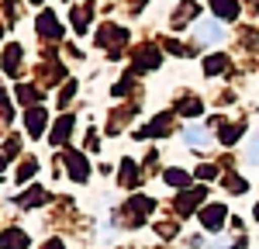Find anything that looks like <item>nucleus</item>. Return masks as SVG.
<instances>
[{
  "mask_svg": "<svg viewBox=\"0 0 259 249\" xmlns=\"http://www.w3.org/2000/svg\"><path fill=\"white\" fill-rule=\"evenodd\" d=\"M66 128H69V118L56 124V132H52V142H62V135H66Z\"/></svg>",
  "mask_w": 259,
  "mask_h": 249,
  "instance_id": "6",
  "label": "nucleus"
},
{
  "mask_svg": "<svg viewBox=\"0 0 259 249\" xmlns=\"http://www.w3.org/2000/svg\"><path fill=\"white\" fill-rule=\"evenodd\" d=\"M169 184H187V173H166Z\"/></svg>",
  "mask_w": 259,
  "mask_h": 249,
  "instance_id": "9",
  "label": "nucleus"
},
{
  "mask_svg": "<svg viewBox=\"0 0 259 249\" xmlns=\"http://www.w3.org/2000/svg\"><path fill=\"white\" fill-rule=\"evenodd\" d=\"M200 38H211V42L221 38V28L214 24V21H211V24H204V28H200Z\"/></svg>",
  "mask_w": 259,
  "mask_h": 249,
  "instance_id": "4",
  "label": "nucleus"
},
{
  "mask_svg": "<svg viewBox=\"0 0 259 249\" xmlns=\"http://www.w3.org/2000/svg\"><path fill=\"white\" fill-rule=\"evenodd\" d=\"M187 142H190V145H200V142H204V132H200V128H190V132H187Z\"/></svg>",
  "mask_w": 259,
  "mask_h": 249,
  "instance_id": "5",
  "label": "nucleus"
},
{
  "mask_svg": "<svg viewBox=\"0 0 259 249\" xmlns=\"http://www.w3.org/2000/svg\"><path fill=\"white\" fill-rule=\"evenodd\" d=\"M69 173H73L76 180H87V170H83V159H80V156H73V159H69Z\"/></svg>",
  "mask_w": 259,
  "mask_h": 249,
  "instance_id": "3",
  "label": "nucleus"
},
{
  "mask_svg": "<svg viewBox=\"0 0 259 249\" xmlns=\"http://www.w3.org/2000/svg\"><path fill=\"white\" fill-rule=\"evenodd\" d=\"M249 159H259V132H256V139H252V145H249Z\"/></svg>",
  "mask_w": 259,
  "mask_h": 249,
  "instance_id": "8",
  "label": "nucleus"
},
{
  "mask_svg": "<svg viewBox=\"0 0 259 249\" xmlns=\"http://www.w3.org/2000/svg\"><path fill=\"white\" fill-rule=\"evenodd\" d=\"M204 228H211V232H218L221 228V218H225V208L221 204H211V208H204Z\"/></svg>",
  "mask_w": 259,
  "mask_h": 249,
  "instance_id": "1",
  "label": "nucleus"
},
{
  "mask_svg": "<svg viewBox=\"0 0 259 249\" xmlns=\"http://www.w3.org/2000/svg\"><path fill=\"white\" fill-rule=\"evenodd\" d=\"M24 242H28V239H24V235H21V232H7V235H4V239H0V246H7V249H24Z\"/></svg>",
  "mask_w": 259,
  "mask_h": 249,
  "instance_id": "2",
  "label": "nucleus"
},
{
  "mask_svg": "<svg viewBox=\"0 0 259 249\" xmlns=\"http://www.w3.org/2000/svg\"><path fill=\"white\" fill-rule=\"evenodd\" d=\"M45 249H62V246H59V242H49V246H45Z\"/></svg>",
  "mask_w": 259,
  "mask_h": 249,
  "instance_id": "10",
  "label": "nucleus"
},
{
  "mask_svg": "<svg viewBox=\"0 0 259 249\" xmlns=\"http://www.w3.org/2000/svg\"><path fill=\"white\" fill-rule=\"evenodd\" d=\"M31 132H41V111H31Z\"/></svg>",
  "mask_w": 259,
  "mask_h": 249,
  "instance_id": "7",
  "label": "nucleus"
}]
</instances>
